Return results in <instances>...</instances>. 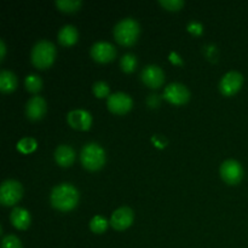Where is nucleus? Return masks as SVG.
Masks as SVG:
<instances>
[{"label":"nucleus","mask_w":248,"mask_h":248,"mask_svg":"<svg viewBox=\"0 0 248 248\" xmlns=\"http://www.w3.org/2000/svg\"><path fill=\"white\" fill-rule=\"evenodd\" d=\"M51 205L61 212H68L75 208L79 201V191L74 186L68 183L55 186L50 195Z\"/></svg>","instance_id":"nucleus-1"},{"label":"nucleus","mask_w":248,"mask_h":248,"mask_svg":"<svg viewBox=\"0 0 248 248\" xmlns=\"http://www.w3.org/2000/svg\"><path fill=\"white\" fill-rule=\"evenodd\" d=\"M114 36L120 45H133L140 36V24L133 18L121 19L114 27Z\"/></svg>","instance_id":"nucleus-2"},{"label":"nucleus","mask_w":248,"mask_h":248,"mask_svg":"<svg viewBox=\"0 0 248 248\" xmlns=\"http://www.w3.org/2000/svg\"><path fill=\"white\" fill-rule=\"evenodd\" d=\"M80 160L86 170L97 171L106 164V152L97 143H87L80 153Z\"/></svg>","instance_id":"nucleus-3"},{"label":"nucleus","mask_w":248,"mask_h":248,"mask_svg":"<svg viewBox=\"0 0 248 248\" xmlns=\"http://www.w3.org/2000/svg\"><path fill=\"white\" fill-rule=\"evenodd\" d=\"M56 57V47L47 40H40L31 50V63L39 69L51 67Z\"/></svg>","instance_id":"nucleus-4"},{"label":"nucleus","mask_w":248,"mask_h":248,"mask_svg":"<svg viewBox=\"0 0 248 248\" xmlns=\"http://www.w3.org/2000/svg\"><path fill=\"white\" fill-rule=\"evenodd\" d=\"M23 195V189L19 182L9 179L0 186V202L2 206H14Z\"/></svg>","instance_id":"nucleus-5"},{"label":"nucleus","mask_w":248,"mask_h":248,"mask_svg":"<svg viewBox=\"0 0 248 248\" xmlns=\"http://www.w3.org/2000/svg\"><path fill=\"white\" fill-rule=\"evenodd\" d=\"M220 177L230 186L240 183L244 177V170L236 160H227L220 166Z\"/></svg>","instance_id":"nucleus-6"},{"label":"nucleus","mask_w":248,"mask_h":248,"mask_svg":"<svg viewBox=\"0 0 248 248\" xmlns=\"http://www.w3.org/2000/svg\"><path fill=\"white\" fill-rule=\"evenodd\" d=\"M132 98L124 92H116V93L110 94L108 97V101H107L109 110L114 114H118V115H124L127 111H130L132 108Z\"/></svg>","instance_id":"nucleus-7"},{"label":"nucleus","mask_w":248,"mask_h":248,"mask_svg":"<svg viewBox=\"0 0 248 248\" xmlns=\"http://www.w3.org/2000/svg\"><path fill=\"white\" fill-rule=\"evenodd\" d=\"M164 97L166 101L174 104V106H182V104H186L189 101L190 92H189V90L184 85L173 82V84H170L165 89Z\"/></svg>","instance_id":"nucleus-8"},{"label":"nucleus","mask_w":248,"mask_h":248,"mask_svg":"<svg viewBox=\"0 0 248 248\" xmlns=\"http://www.w3.org/2000/svg\"><path fill=\"white\" fill-rule=\"evenodd\" d=\"M244 84V77L239 72H229L222 78L219 90L224 96L229 97L236 93Z\"/></svg>","instance_id":"nucleus-9"},{"label":"nucleus","mask_w":248,"mask_h":248,"mask_svg":"<svg viewBox=\"0 0 248 248\" xmlns=\"http://www.w3.org/2000/svg\"><path fill=\"white\" fill-rule=\"evenodd\" d=\"M91 56L96 62L108 63L116 57V48L110 43L99 41L91 47Z\"/></svg>","instance_id":"nucleus-10"},{"label":"nucleus","mask_w":248,"mask_h":248,"mask_svg":"<svg viewBox=\"0 0 248 248\" xmlns=\"http://www.w3.org/2000/svg\"><path fill=\"white\" fill-rule=\"evenodd\" d=\"M142 81L147 85L148 87L152 89H157L161 86L165 81V73L162 72L161 68L159 65H147L144 69L142 70Z\"/></svg>","instance_id":"nucleus-11"},{"label":"nucleus","mask_w":248,"mask_h":248,"mask_svg":"<svg viewBox=\"0 0 248 248\" xmlns=\"http://www.w3.org/2000/svg\"><path fill=\"white\" fill-rule=\"evenodd\" d=\"M133 222V211L128 207H120L111 215L110 224L115 230H125L132 224Z\"/></svg>","instance_id":"nucleus-12"},{"label":"nucleus","mask_w":248,"mask_h":248,"mask_svg":"<svg viewBox=\"0 0 248 248\" xmlns=\"http://www.w3.org/2000/svg\"><path fill=\"white\" fill-rule=\"evenodd\" d=\"M67 120L73 128L79 131H87L92 124L91 114L82 109L72 110L70 113H68Z\"/></svg>","instance_id":"nucleus-13"},{"label":"nucleus","mask_w":248,"mask_h":248,"mask_svg":"<svg viewBox=\"0 0 248 248\" xmlns=\"http://www.w3.org/2000/svg\"><path fill=\"white\" fill-rule=\"evenodd\" d=\"M46 113V102L43 97L35 96L31 98L27 103L26 114L29 120H40Z\"/></svg>","instance_id":"nucleus-14"},{"label":"nucleus","mask_w":248,"mask_h":248,"mask_svg":"<svg viewBox=\"0 0 248 248\" xmlns=\"http://www.w3.org/2000/svg\"><path fill=\"white\" fill-rule=\"evenodd\" d=\"M10 220L16 229L26 230L31 225V215L24 208L16 207L12 210L11 215H10Z\"/></svg>","instance_id":"nucleus-15"},{"label":"nucleus","mask_w":248,"mask_h":248,"mask_svg":"<svg viewBox=\"0 0 248 248\" xmlns=\"http://www.w3.org/2000/svg\"><path fill=\"white\" fill-rule=\"evenodd\" d=\"M55 160L60 166L69 167L75 160V152L69 145H60L55 152Z\"/></svg>","instance_id":"nucleus-16"},{"label":"nucleus","mask_w":248,"mask_h":248,"mask_svg":"<svg viewBox=\"0 0 248 248\" xmlns=\"http://www.w3.org/2000/svg\"><path fill=\"white\" fill-rule=\"evenodd\" d=\"M79 38V33H78V29L74 26H64L58 33V40L62 44L63 46H72L74 45L78 41Z\"/></svg>","instance_id":"nucleus-17"},{"label":"nucleus","mask_w":248,"mask_h":248,"mask_svg":"<svg viewBox=\"0 0 248 248\" xmlns=\"http://www.w3.org/2000/svg\"><path fill=\"white\" fill-rule=\"evenodd\" d=\"M17 87V78L14 73L9 70H2L0 73V90L5 93L15 91Z\"/></svg>","instance_id":"nucleus-18"},{"label":"nucleus","mask_w":248,"mask_h":248,"mask_svg":"<svg viewBox=\"0 0 248 248\" xmlns=\"http://www.w3.org/2000/svg\"><path fill=\"white\" fill-rule=\"evenodd\" d=\"M56 6L63 12H75L81 6L80 0H57Z\"/></svg>","instance_id":"nucleus-19"},{"label":"nucleus","mask_w":248,"mask_h":248,"mask_svg":"<svg viewBox=\"0 0 248 248\" xmlns=\"http://www.w3.org/2000/svg\"><path fill=\"white\" fill-rule=\"evenodd\" d=\"M120 65L121 69L125 73H132L136 69V65H137V58L132 53H126L121 58Z\"/></svg>","instance_id":"nucleus-20"},{"label":"nucleus","mask_w":248,"mask_h":248,"mask_svg":"<svg viewBox=\"0 0 248 248\" xmlns=\"http://www.w3.org/2000/svg\"><path fill=\"white\" fill-rule=\"evenodd\" d=\"M24 84H26L27 90H28L29 92H31V93H36V92H39L41 90V86H43V81H41L40 78H39L38 75H34V74L28 75V77L26 78Z\"/></svg>","instance_id":"nucleus-21"},{"label":"nucleus","mask_w":248,"mask_h":248,"mask_svg":"<svg viewBox=\"0 0 248 248\" xmlns=\"http://www.w3.org/2000/svg\"><path fill=\"white\" fill-rule=\"evenodd\" d=\"M17 149L23 154H29L36 149V140L34 138L26 137L17 143Z\"/></svg>","instance_id":"nucleus-22"},{"label":"nucleus","mask_w":248,"mask_h":248,"mask_svg":"<svg viewBox=\"0 0 248 248\" xmlns=\"http://www.w3.org/2000/svg\"><path fill=\"white\" fill-rule=\"evenodd\" d=\"M107 227H108V222L103 217H101V216H96L90 222V228L96 234H102V232H106Z\"/></svg>","instance_id":"nucleus-23"},{"label":"nucleus","mask_w":248,"mask_h":248,"mask_svg":"<svg viewBox=\"0 0 248 248\" xmlns=\"http://www.w3.org/2000/svg\"><path fill=\"white\" fill-rule=\"evenodd\" d=\"M92 90H93L94 96L98 97V98L109 97V86H108V84H107V82H104V81L94 82Z\"/></svg>","instance_id":"nucleus-24"},{"label":"nucleus","mask_w":248,"mask_h":248,"mask_svg":"<svg viewBox=\"0 0 248 248\" xmlns=\"http://www.w3.org/2000/svg\"><path fill=\"white\" fill-rule=\"evenodd\" d=\"M1 248H22V244L19 239L15 235H7L2 239Z\"/></svg>","instance_id":"nucleus-25"},{"label":"nucleus","mask_w":248,"mask_h":248,"mask_svg":"<svg viewBox=\"0 0 248 248\" xmlns=\"http://www.w3.org/2000/svg\"><path fill=\"white\" fill-rule=\"evenodd\" d=\"M160 5L169 11H178L182 6H184V1L182 0H160Z\"/></svg>","instance_id":"nucleus-26"},{"label":"nucleus","mask_w":248,"mask_h":248,"mask_svg":"<svg viewBox=\"0 0 248 248\" xmlns=\"http://www.w3.org/2000/svg\"><path fill=\"white\" fill-rule=\"evenodd\" d=\"M188 31H190L194 35H201L203 31V27L201 23H198V22H191L188 26Z\"/></svg>","instance_id":"nucleus-27"},{"label":"nucleus","mask_w":248,"mask_h":248,"mask_svg":"<svg viewBox=\"0 0 248 248\" xmlns=\"http://www.w3.org/2000/svg\"><path fill=\"white\" fill-rule=\"evenodd\" d=\"M148 104H149L152 108H154V107H157L160 103V97L157 96V94H152V96H149V98H148Z\"/></svg>","instance_id":"nucleus-28"},{"label":"nucleus","mask_w":248,"mask_h":248,"mask_svg":"<svg viewBox=\"0 0 248 248\" xmlns=\"http://www.w3.org/2000/svg\"><path fill=\"white\" fill-rule=\"evenodd\" d=\"M170 60H171V62L174 63V64H179V65L183 64V61L181 60V57H179L176 52H171V55H170Z\"/></svg>","instance_id":"nucleus-29"},{"label":"nucleus","mask_w":248,"mask_h":248,"mask_svg":"<svg viewBox=\"0 0 248 248\" xmlns=\"http://www.w3.org/2000/svg\"><path fill=\"white\" fill-rule=\"evenodd\" d=\"M153 140H154L155 144L157 145L159 148H162L165 144H166V140H164V138H161L160 136H155L154 138H153Z\"/></svg>","instance_id":"nucleus-30"},{"label":"nucleus","mask_w":248,"mask_h":248,"mask_svg":"<svg viewBox=\"0 0 248 248\" xmlns=\"http://www.w3.org/2000/svg\"><path fill=\"white\" fill-rule=\"evenodd\" d=\"M5 52H6V47H5L4 41L0 40V60H4Z\"/></svg>","instance_id":"nucleus-31"}]
</instances>
